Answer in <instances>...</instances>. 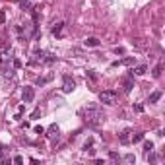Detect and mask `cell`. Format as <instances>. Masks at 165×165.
<instances>
[{"mask_svg": "<svg viewBox=\"0 0 165 165\" xmlns=\"http://www.w3.org/2000/svg\"><path fill=\"white\" fill-rule=\"evenodd\" d=\"M134 109H136L138 113H142V111H144V107H142V105H134Z\"/></svg>", "mask_w": 165, "mask_h": 165, "instance_id": "603a6c76", "label": "cell"}, {"mask_svg": "<svg viewBox=\"0 0 165 165\" xmlns=\"http://www.w3.org/2000/svg\"><path fill=\"white\" fill-rule=\"evenodd\" d=\"M132 88H134V85H132V78L128 76V78H124V91L128 93V91H130Z\"/></svg>", "mask_w": 165, "mask_h": 165, "instance_id": "4fadbf2b", "label": "cell"}, {"mask_svg": "<svg viewBox=\"0 0 165 165\" xmlns=\"http://www.w3.org/2000/svg\"><path fill=\"white\" fill-rule=\"evenodd\" d=\"M33 130L37 132V134H43V132H45V128H43V126H35V128H33Z\"/></svg>", "mask_w": 165, "mask_h": 165, "instance_id": "ffe728a7", "label": "cell"}, {"mask_svg": "<svg viewBox=\"0 0 165 165\" xmlns=\"http://www.w3.org/2000/svg\"><path fill=\"white\" fill-rule=\"evenodd\" d=\"M118 140H121V144H130V130H124L118 136Z\"/></svg>", "mask_w": 165, "mask_h": 165, "instance_id": "9c48e42d", "label": "cell"}, {"mask_svg": "<svg viewBox=\"0 0 165 165\" xmlns=\"http://www.w3.org/2000/svg\"><path fill=\"white\" fill-rule=\"evenodd\" d=\"M22 99H24V103H31L33 99H35V91H33L31 85H25L24 91H22Z\"/></svg>", "mask_w": 165, "mask_h": 165, "instance_id": "277c9868", "label": "cell"}, {"mask_svg": "<svg viewBox=\"0 0 165 165\" xmlns=\"http://www.w3.org/2000/svg\"><path fill=\"white\" fill-rule=\"evenodd\" d=\"M84 117H85V123L91 124V126H99V124L105 123V113H103L99 107L85 109V111H84Z\"/></svg>", "mask_w": 165, "mask_h": 165, "instance_id": "6da1fadb", "label": "cell"}, {"mask_svg": "<svg viewBox=\"0 0 165 165\" xmlns=\"http://www.w3.org/2000/svg\"><path fill=\"white\" fill-rule=\"evenodd\" d=\"M0 159H2V146H0Z\"/></svg>", "mask_w": 165, "mask_h": 165, "instance_id": "cb8c5ba5", "label": "cell"}, {"mask_svg": "<svg viewBox=\"0 0 165 165\" xmlns=\"http://www.w3.org/2000/svg\"><path fill=\"white\" fill-rule=\"evenodd\" d=\"M159 76H161V64H157L154 68V78H159Z\"/></svg>", "mask_w": 165, "mask_h": 165, "instance_id": "e0dca14e", "label": "cell"}, {"mask_svg": "<svg viewBox=\"0 0 165 165\" xmlns=\"http://www.w3.org/2000/svg\"><path fill=\"white\" fill-rule=\"evenodd\" d=\"M62 27H64V24H57V25H55V27H52V35H60Z\"/></svg>", "mask_w": 165, "mask_h": 165, "instance_id": "5bb4252c", "label": "cell"}, {"mask_svg": "<svg viewBox=\"0 0 165 165\" xmlns=\"http://www.w3.org/2000/svg\"><path fill=\"white\" fill-rule=\"evenodd\" d=\"M31 62H33V64H37V62H45V51H35V52H33Z\"/></svg>", "mask_w": 165, "mask_h": 165, "instance_id": "8992f818", "label": "cell"}, {"mask_svg": "<svg viewBox=\"0 0 165 165\" xmlns=\"http://www.w3.org/2000/svg\"><path fill=\"white\" fill-rule=\"evenodd\" d=\"M161 95H163L161 91H154V93L150 95V103H157V101L161 99Z\"/></svg>", "mask_w": 165, "mask_h": 165, "instance_id": "7c38bea8", "label": "cell"}, {"mask_svg": "<svg viewBox=\"0 0 165 165\" xmlns=\"http://www.w3.org/2000/svg\"><path fill=\"white\" fill-rule=\"evenodd\" d=\"M130 72H132V74H136V76H144V74L148 72V66H146V64H138L136 68H132Z\"/></svg>", "mask_w": 165, "mask_h": 165, "instance_id": "52a82bcc", "label": "cell"}, {"mask_svg": "<svg viewBox=\"0 0 165 165\" xmlns=\"http://www.w3.org/2000/svg\"><path fill=\"white\" fill-rule=\"evenodd\" d=\"M115 52H117V55H124V49L123 47H117V49H115Z\"/></svg>", "mask_w": 165, "mask_h": 165, "instance_id": "7402d4cb", "label": "cell"}, {"mask_svg": "<svg viewBox=\"0 0 165 165\" xmlns=\"http://www.w3.org/2000/svg\"><path fill=\"white\" fill-rule=\"evenodd\" d=\"M74 90H76V82L72 80L70 76H64V78H62V91H64V93H72Z\"/></svg>", "mask_w": 165, "mask_h": 165, "instance_id": "3957f363", "label": "cell"}, {"mask_svg": "<svg viewBox=\"0 0 165 165\" xmlns=\"http://www.w3.org/2000/svg\"><path fill=\"white\" fill-rule=\"evenodd\" d=\"M49 138H51V142H52V144H55V142H58L60 134H58V126H57V124H52V126L49 128Z\"/></svg>", "mask_w": 165, "mask_h": 165, "instance_id": "5b68a950", "label": "cell"}, {"mask_svg": "<svg viewBox=\"0 0 165 165\" xmlns=\"http://www.w3.org/2000/svg\"><path fill=\"white\" fill-rule=\"evenodd\" d=\"M39 113H41V109H35V111H33V115H31V118H37Z\"/></svg>", "mask_w": 165, "mask_h": 165, "instance_id": "44dd1931", "label": "cell"}, {"mask_svg": "<svg viewBox=\"0 0 165 165\" xmlns=\"http://www.w3.org/2000/svg\"><path fill=\"white\" fill-rule=\"evenodd\" d=\"M99 101L105 105H115L117 103V91L115 90H105L99 93Z\"/></svg>", "mask_w": 165, "mask_h": 165, "instance_id": "7a4b0ae2", "label": "cell"}, {"mask_svg": "<svg viewBox=\"0 0 165 165\" xmlns=\"http://www.w3.org/2000/svg\"><path fill=\"white\" fill-rule=\"evenodd\" d=\"M142 140H144V132H136V134H132V138H130L132 144H136V142H142Z\"/></svg>", "mask_w": 165, "mask_h": 165, "instance_id": "8fae6325", "label": "cell"}, {"mask_svg": "<svg viewBox=\"0 0 165 165\" xmlns=\"http://www.w3.org/2000/svg\"><path fill=\"white\" fill-rule=\"evenodd\" d=\"M4 22H6V14H4V12H2V10H0V25L4 24Z\"/></svg>", "mask_w": 165, "mask_h": 165, "instance_id": "ac0fdd59", "label": "cell"}, {"mask_svg": "<svg viewBox=\"0 0 165 165\" xmlns=\"http://www.w3.org/2000/svg\"><path fill=\"white\" fill-rule=\"evenodd\" d=\"M84 45L85 47H99V39L97 37H88L84 41Z\"/></svg>", "mask_w": 165, "mask_h": 165, "instance_id": "ba28073f", "label": "cell"}, {"mask_svg": "<svg viewBox=\"0 0 165 165\" xmlns=\"http://www.w3.org/2000/svg\"><path fill=\"white\" fill-rule=\"evenodd\" d=\"M14 163H24V157H22V156H16V157H14Z\"/></svg>", "mask_w": 165, "mask_h": 165, "instance_id": "d6986e66", "label": "cell"}, {"mask_svg": "<svg viewBox=\"0 0 165 165\" xmlns=\"http://www.w3.org/2000/svg\"><path fill=\"white\" fill-rule=\"evenodd\" d=\"M123 161H124V163H134V161H136V157L132 156V154H126V156L123 157Z\"/></svg>", "mask_w": 165, "mask_h": 165, "instance_id": "9a60e30c", "label": "cell"}, {"mask_svg": "<svg viewBox=\"0 0 165 165\" xmlns=\"http://www.w3.org/2000/svg\"><path fill=\"white\" fill-rule=\"evenodd\" d=\"M19 8H22V10H31L33 2H31V0H19Z\"/></svg>", "mask_w": 165, "mask_h": 165, "instance_id": "30bf717a", "label": "cell"}, {"mask_svg": "<svg viewBox=\"0 0 165 165\" xmlns=\"http://www.w3.org/2000/svg\"><path fill=\"white\" fill-rule=\"evenodd\" d=\"M144 150H146V154H148V151H151V150H154V142H144Z\"/></svg>", "mask_w": 165, "mask_h": 165, "instance_id": "2e32d148", "label": "cell"}]
</instances>
